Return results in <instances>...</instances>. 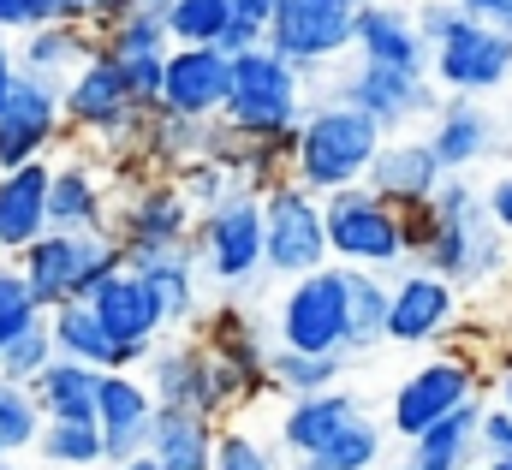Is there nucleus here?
Masks as SVG:
<instances>
[{
  "label": "nucleus",
  "mask_w": 512,
  "mask_h": 470,
  "mask_svg": "<svg viewBox=\"0 0 512 470\" xmlns=\"http://www.w3.org/2000/svg\"><path fill=\"white\" fill-rule=\"evenodd\" d=\"M280 346L340 352L346 346V268H310L280 304Z\"/></svg>",
  "instance_id": "9"
},
{
  "label": "nucleus",
  "mask_w": 512,
  "mask_h": 470,
  "mask_svg": "<svg viewBox=\"0 0 512 470\" xmlns=\"http://www.w3.org/2000/svg\"><path fill=\"white\" fill-rule=\"evenodd\" d=\"M382 316H387V286L376 274H364L358 262H346V346L364 352L382 340Z\"/></svg>",
  "instance_id": "31"
},
{
  "label": "nucleus",
  "mask_w": 512,
  "mask_h": 470,
  "mask_svg": "<svg viewBox=\"0 0 512 470\" xmlns=\"http://www.w3.org/2000/svg\"><path fill=\"white\" fill-rule=\"evenodd\" d=\"M262 42L292 66V72H310L334 54L352 48V6H328V0H274L268 24H262Z\"/></svg>",
  "instance_id": "6"
},
{
  "label": "nucleus",
  "mask_w": 512,
  "mask_h": 470,
  "mask_svg": "<svg viewBox=\"0 0 512 470\" xmlns=\"http://www.w3.org/2000/svg\"><path fill=\"white\" fill-rule=\"evenodd\" d=\"M48 357H54L48 322H36V328H24L18 340H6V346H0V375H6V381H30Z\"/></svg>",
  "instance_id": "38"
},
{
  "label": "nucleus",
  "mask_w": 512,
  "mask_h": 470,
  "mask_svg": "<svg viewBox=\"0 0 512 470\" xmlns=\"http://www.w3.org/2000/svg\"><path fill=\"white\" fill-rule=\"evenodd\" d=\"M328 6H358V0H328Z\"/></svg>",
  "instance_id": "55"
},
{
  "label": "nucleus",
  "mask_w": 512,
  "mask_h": 470,
  "mask_svg": "<svg viewBox=\"0 0 512 470\" xmlns=\"http://www.w3.org/2000/svg\"><path fill=\"white\" fill-rule=\"evenodd\" d=\"M66 114L78 119V125H90V131H126L131 119H137V102H131L126 78H120V66L108 60V54H96V60H84L78 66V84L66 90Z\"/></svg>",
  "instance_id": "20"
},
{
  "label": "nucleus",
  "mask_w": 512,
  "mask_h": 470,
  "mask_svg": "<svg viewBox=\"0 0 512 470\" xmlns=\"http://www.w3.org/2000/svg\"><path fill=\"white\" fill-rule=\"evenodd\" d=\"M84 304L96 310V322H102V334L114 340V346H126V352H149V340H155V328H161V316H155V298H149V286L131 274L126 262H114L90 292H84Z\"/></svg>",
  "instance_id": "12"
},
{
  "label": "nucleus",
  "mask_w": 512,
  "mask_h": 470,
  "mask_svg": "<svg viewBox=\"0 0 512 470\" xmlns=\"http://www.w3.org/2000/svg\"><path fill=\"white\" fill-rule=\"evenodd\" d=\"M54 18H66V24H90V0H42V24H54Z\"/></svg>",
  "instance_id": "45"
},
{
  "label": "nucleus",
  "mask_w": 512,
  "mask_h": 470,
  "mask_svg": "<svg viewBox=\"0 0 512 470\" xmlns=\"http://www.w3.org/2000/svg\"><path fill=\"white\" fill-rule=\"evenodd\" d=\"M167 36L173 42H221V30L233 24L227 0H167Z\"/></svg>",
  "instance_id": "35"
},
{
  "label": "nucleus",
  "mask_w": 512,
  "mask_h": 470,
  "mask_svg": "<svg viewBox=\"0 0 512 470\" xmlns=\"http://www.w3.org/2000/svg\"><path fill=\"white\" fill-rule=\"evenodd\" d=\"M185 221H191V203L179 191H149L137 197L126 215V244L143 238V244H179L185 238Z\"/></svg>",
  "instance_id": "33"
},
{
  "label": "nucleus",
  "mask_w": 512,
  "mask_h": 470,
  "mask_svg": "<svg viewBox=\"0 0 512 470\" xmlns=\"http://www.w3.org/2000/svg\"><path fill=\"white\" fill-rule=\"evenodd\" d=\"M489 137H495L489 114H483L471 96H453V102L441 108V119H435L429 149H435V161H441V173H447V167H471L477 155H489Z\"/></svg>",
  "instance_id": "27"
},
{
  "label": "nucleus",
  "mask_w": 512,
  "mask_h": 470,
  "mask_svg": "<svg viewBox=\"0 0 512 470\" xmlns=\"http://www.w3.org/2000/svg\"><path fill=\"white\" fill-rule=\"evenodd\" d=\"M96 375H102V369L54 352L24 387H30L36 411H48V417H90V423H96Z\"/></svg>",
  "instance_id": "26"
},
{
  "label": "nucleus",
  "mask_w": 512,
  "mask_h": 470,
  "mask_svg": "<svg viewBox=\"0 0 512 470\" xmlns=\"http://www.w3.org/2000/svg\"><path fill=\"white\" fill-rule=\"evenodd\" d=\"M36 322H42V310H36V298H30V286H24V274H18V268H0V346L18 340V334L36 328Z\"/></svg>",
  "instance_id": "37"
},
{
  "label": "nucleus",
  "mask_w": 512,
  "mask_h": 470,
  "mask_svg": "<svg viewBox=\"0 0 512 470\" xmlns=\"http://www.w3.org/2000/svg\"><path fill=\"white\" fill-rule=\"evenodd\" d=\"M48 227H66V233L102 227V197H96V185H90L84 167L48 173Z\"/></svg>",
  "instance_id": "30"
},
{
  "label": "nucleus",
  "mask_w": 512,
  "mask_h": 470,
  "mask_svg": "<svg viewBox=\"0 0 512 470\" xmlns=\"http://www.w3.org/2000/svg\"><path fill=\"white\" fill-rule=\"evenodd\" d=\"M227 6H233V18H245V24H256V30H262L268 12H274V0H227Z\"/></svg>",
  "instance_id": "47"
},
{
  "label": "nucleus",
  "mask_w": 512,
  "mask_h": 470,
  "mask_svg": "<svg viewBox=\"0 0 512 470\" xmlns=\"http://www.w3.org/2000/svg\"><path fill=\"white\" fill-rule=\"evenodd\" d=\"M149 357V399H161V405H191V411H203L209 417V405H203V352H143Z\"/></svg>",
  "instance_id": "29"
},
{
  "label": "nucleus",
  "mask_w": 512,
  "mask_h": 470,
  "mask_svg": "<svg viewBox=\"0 0 512 470\" xmlns=\"http://www.w3.org/2000/svg\"><path fill=\"white\" fill-rule=\"evenodd\" d=\"M161 114L179 119H215L227 102V54L215 42H179L161 60Z\"/></svg>",
  "instance_id": "11"
},
{
  "label": "nucleus",
  "mask_w": 512,
  "mask_h": 470,
  "mask_svg": "<svg viewBox=\"0 0 512 470\" xmlns=\"http://www.w3.org/2000/svg\"><path fill=\"white\" fill-rule=\"evenodd\" d=\"M262 375L280 393H322V387L340 381V352H292V346H280V352L262 357Z\"/></svg>",
  "instance_id": "32"
},
{
  "label": "nucleus",
  "mask_w": 512,
  "mask_h": 470,
  "mask_svg": "<svg viewBox=\"0 0 512 470\" xmlns=\"http://www.w3.org/2000/svg\"><path fill=\"white\" fill-rule=\"evenodd\" d=\"M36 233H48V167L18 161L0 173V250H24Z\"/></svg>",
  "instance_id": "21"
},
{
  "label": "nucleus",
  "mask_w": 512,
  "mask_h": 470,
  "mask_svg": "<svg viewBox=\"0 0 512 470\" xmlns=\"http://www.w3.org/2000/svg\"><path fill=\"white\" fill-rule=\"evenodd\" d=\"M477 447L489 453V459H512V411H483L477 417Z\"/></svg>",
  "instance_id": "43"
},
{
  "label": "nucleus",
  "mask_w": 512,
  "mask_h": 470,
  "mask_svg": "<svg viewBox=\"0 0 512 470\" xmlns=\"http://www.w3.org/2000/svg\"><path fill=\"white\" fill-rule=\"evenodd\" d=\"M328 256L322 203L304 185H280L262 197V268L274 274H310Z\"/></svg>",
  "instance_id": "8"
},
{
  "label": "nucleus",
  "mask_w": 512,
  "mask_h": 470,
  "mask_svg": "<svg viewBox=\"0 0 512 470\" xmlns=\"http://www.w3.org/2000/svg\"><path fill=\"white\" fill-rule=\"evenodd\" d=\"M12 72H18V60L6 54V30H0V102H6V90H12Z\"/></svg>",
  "instance_id": "49"
},
{
  "label": "nucleus",
  "mask_w": 512,
  "mask_h": 470,
  "mask_svg": "<svg viewBox=\"0 0 512 470\" xmlns=\"http://www.w3.org/2000/svg\"><path fill=\"white\" fill-rule=\"evenodd\" d=\"M179 197L185 203H221L227 197V161H191L185 167V179H179Z\"/></svg>",
  "instance_id": "40"
},
{
  "label": "nucleus",
  "mask_w": 512,
  "mask_h": 470,
  "mask_svg": "<svg viewBox=\"0 0 512 470\" xmlns=\"http://www.w3.org/2000/svg\"><path fill=\"white\" fill-rule=\"evenodd\" d=\"M483 470H512V459H489V465H483Z\"/></svg>",
  "instance_id": "53"
},
{
  "label": "nucleus",
  "mask_w": 512,
  "mask_h": 470,
  "mask_svg": "<svg viewBox=\"0 0 512 470\" xmlns=\"http://www.w3.org/2000/svg\"><path fill=\"white\" fill-rule=\"evenodd\" d=\"M114 470H155V459L149 453H131V459H114Z\"/></svg>",
  "instance_id": "50"
},
{
  "label": "nucleus",
  "mask_w": 512,
  "mask_h": 470,
  "mask_svg": "<svg viewBox=\"0 0 512 470\" xmlns=\"http://www.w3.org/2000/svg\"><path fill=\"white\" fill-rule=\"evenodd\" d=\"M477 393L465 405H453L447 417H435L429 429L411 435V453H405V470H465L471 465V447H477Z\"/></svg>",
  "instance_id": "24"
},
{
  "label": "nucleus",
  "mask_w": 512,
  "mask_h": 470,
  "mask_svg": "<svg viewBox=\"0 0 512 470\" xmlns=\"http://www.w3.org/2000/svg\"><path fill=\"white\" fill-rule=\"evenodd\" d=\"M102 54V42L84 30V24H66V18H54V24H30V42H24V66L30 72H78L84 60H96Z\"/></svg>",
  "instance_id": "28"
},
{
  "label": "nucleus",
  "mask_w": 512,
  "mask_h": 470,
  "mask_svg": "<svg viewBox=\"0 0 512 470\" xmlns=\"http://www.w3.org/2000/svg\"><path fill=\"white\" fill-rule=\"evenodd\" d=\"M322 233H328V250L340 262H358V268H393L399 256H411L405 215H393L376 191H358V185H334L328 191Z\"/></svg>",
  "instance_id": "5"
},
{
  "label": "nucleus",
  "mask_w": 512,
  "mask_h": 470,
  "mask_svg": "<svg viewBox=\"0 0 512 470\" xmlns=\"http://www.w3.org/2000/svg\"><path fill=\"white\" fill-rule=\"evenodd\" d=\"M221 114L239 137L292 131V119H298V72L268 42L227 54V102H221Z\"/></svg>",
  "instance_id": "3"
},
{
  "label": "nucleus",
  "mask_w": 512,
  "mask_h": 470,
  "mask_svg": "<svg viewBox=\"0 0 512 470\" xmlns=\"http://www.w3.org/2000/svg\"><path fill=\"white\" fill-rule=\"evenodd\" d=\"M54 125H60V84L48 72L18 66L6 102H0V173L18 161H36V149L54 137Z\"/></svg>",
  "instance_id": "10"
},
{
  "label": "nucleus",
  "mask_w": 512,
  "mask_h": 470,
  "mask_svg": "<svg viewBox=\"0 0 512 470\" xmlns=\"http://www.w3.org/2000/svg\"><path fill=\"white\" fill-rule=\"evenodd\" d=\"M143 453L155 459V470H209V459H215V429L191 405H155L149 411Z\"/></svg>",
  "instance_id": "18"
},
{
  "label": "nucleus",
  "mask_w": 512,
  "mask_h": 470,
  "mask_svg": "<svg viewBox=\"0 0 512 470\" xmlns=\"http://www.w3.org/2000/svg\"><path fill=\"white\" fill-rule=\"evenodd\" d=\"M364 411V399L358 393H298L292 399V411H286V423H280V441L298 453V459H316L352 417Z\"/></svg>",
  "instance_id": "23"
},
{
  "label": "nucleus",
  "mask_w": 512,
  "mask_h": 470,
  "mask_svg": "<svg viewBox=\"0 0 512 470\" xmlns=\"http://www.w3.org/2000/svg\"><path fill=\"white\" fill-rule=\"evenodd\" d=\"M405 238L423 244V256L441 280H483L489 268L507 262V244L495 238V215L459 179L435 185L417 203V221H405Z\"/></svg>",
  "instance_id": "1"
},
{
  "label": "nucleus",
  "mask_w": 512,
  "mask_h": 470,
  "mask_svg": "<svg viewBox=\"0 0 512 470\" xmlns=\"http://www.w3.org/2000/svg\"><path fill=\"white\" fill-rule=\"evenodd\" d=\"M346 102L358 114H370L376 125H399V119H417L435 108V90L423 72L411 66H382V60H364L352 78H346Z\"/></svg>",
  "instance_id": "16"
},
{
  "label": "nucleus",
  "mask_w": 512,
  "mask_h": 470,
  "mask_svg": "<svg viewBox=\"0 0 512 470\" xmlns=\"http://www.w3.org/2000/svg\"><path fill=\"white\" fill-rule=\"evenodd\" d=\"M501 399H507V411H512V369H507V381H501Z\"/></svg>",
  "instance_id": "52"
},
{
  "label": "nucleus",
  "mask_w": 512,
  "mask_h": 470,
  "mask_svg": "<svg viewBox=\"0 0 512 470\" xmlns=\"http://www.w3.org/2000/svg\"><path fill=\"white\" fill-rule=\"evenodd\" d=\"M0 470H18V465H6V459H0Z\"/></svg>",
  "instance_id": "56"
},
{
  "label": "nucleus",
  "mask_w": 512,
  "mask_h": 470,
  "mask_svg": "<svg viewBox=\"0 0 512 470\" xmlns=\"http://www.w3.org/2000/svg\"><path fill=\"white\" fill-rule=\"evenodd\" d=\"M108 60L120 66V78H126V90H131L137 108L161 96V60H167V54H108Z\"/></svg>",
  "instance_id": "39"
},
{
  "label": "nucleus",
  "mask_w": 512,
  "mask_h": 470,
  "mask_svg": "<svg viewBox=\"0 0 512 470\" xmlns=\"http://www.w3.org/2000/svg\"><path fill=\"white\" fill-rule=\"evenodd\" d=\"M453 6H465V12H477V18H501L512 0H453Z\"/></svg>",
  "instance_id": "48"
},
{
  "label": "nucleus",
  "mask_w": 512,
  "mask_h": 470,
  "mask_svg": "<svg viewBox=\"0 0 512 470\" xmlns=\"http://www.w3.org/2000/svg\"><path fill=\"white\" fill-rule=\"evenodd\" d=\"M48 340H54V352H60V357H78V363H90V369H120V363H137V352L114 346V340L102 334V322H96V310H90L84 298H72V304H54V310H48Z\"/></svg>",
  "instance_id": "25"
},
{
  "label": "nucleus",
  "mask_w": 512,
  "mask_h": 470,
  "mask_svg": "<svg viewBox=\"0 0 512 470\" xmlns=\"http://www.w3.org/2000/svg\"><path fill=\"white\" fill-rule=\"evenodd\" d=\"M42 24V0H0V30H30Z\"/></svg>",
  "instance_id": "44"
},
{
  "label": "nucleus",
  "mask_w": 512,
  "mask_h": 470,
  "mask_svg": "<svg viewBox=\"0 0 512 470\" xmlns=\"http://www.w3.org/2000/svg\"><path fill=\"white\" fill-rule=\"evenodd\" d=\"M42 453L54 465H102V429L90 417H48Z\"/></svg>",
  "instance_id": "34"
},
{
  "label": "nucleus",
  "mask_w": 512,
  "mask_h": 470,
  "mask_svg": "<svg viewBox=\"0 0 512 470\" xmlns=\"http://www.w3.org/2000/svg\"><path fill=\"white\" fill-rule=\"evenodd\" d=\"M352 42H358L364 60H382V66H411V72L429 66V48L417 42L411 12L393 6V0H364V6H352Z\"/></svg>",
  "instance_id": "19"
},
{
  "label": "nucleus",
  "mask_w": 512,
  "mask_h": 470,
  "mask_svg": "<svg viewBox=\"0 0 512 470\" xmlns=\"http://www.w3.org/2000/svg\"><path fill=\"white\" fill-rule=\"evenodd\" d=\"M459 18H465V6H453V0H429V6H417V12H411V24H417V42H423V48H435Z\"/></svg>",
  "instance_id": "42"
},
{
  "label": "nucleus",
  "mask_w": 512,
  "mask_h": 470,
  "mask_svg": "<svg viewBox=\"0 0 512 470\" xmlns=\"http://www.w3.org/2000/svg\"><path fill=\"white\" fill-rule=\"evenodd\" d=\"M209 470H274V459L256 447L251 435H215V459Z\"/></svg>",
  "instance_id": "41"
},
{
  "label": "nucleus",
  "mask_w": 512,
  "mask_h": 470,
  "mask_svg": "<svg viewBox=\"0 0 512 470\" xmlns=\"http://www.w3.org/2000/svg\"><path fill=\"white\" fill-rule=\"evenodd\" d=\"M459 298H453V280L441 274H411L387 292V316H382V340L393 346H429L447 322H453Z\"/></svg>",
  "instance_id": "15"
},
{
  "label": "nucleus",
  "mask_w": 512,
  "mask_h": 470,
  "mask_svg": "<svg viewBox=\"0 0 512 470\" xmlns=\"http://www.w3.org/2000/svg\"><path fill=\"white\" fill-rule=\"evenodd\" d=\"M358 6H364V0H358Z\"/></svg>",
  "instance_id": "57"
},
{
  "label": "nucleus",
  "mask_w": 512,
  "mask_h": 470,
  "mask_svg": "<svg viewBox=\"0 0 512 470\" xmlns=\"http://www.w3.org/2000/svg\"><path fill=\"white\" fill-rule=\"evenodd\" d=\"M370 191L382 197V203H405V209H417L435 185H441V161H435V149L429 143H393V149H382L376 143V155H370Z\"/></svg>",
  "instance_id": "22"
},
{
  "label": "nucleus",
  "mask_w": 512,
  "mask_h": 470,
  "mask_svg": "<svg viewBox=\"0 0 512 470\" xmlns=\"http://www.w3.org/2000/svg\"><path fill=\"white\" fill-rule=\"evenodd\" d=\"M477 393V375H471V363L465 357H435V363H423L399 393H393V429L411 441L417 429H429L435 417H447L453 405H465Z\"/></svg>",
  "instance_id": "13"
},
{
  "label": "nucleus",
  "mask_w": 512,
  "mask_h": 470,
  "mask_svg": "<svg viewBox=\"0 0 512 470\" xmlns=\"http://www.w3.org/2000/svg\"><path fill=\"white\" fill-rule=\"evenodd\" d=\"M298 470H328V465H316V459H298Z\"/></svg>",
  "instance_id": "54"
},
{
  "label": "nucleus",
  "mask_w": 512,
  "mask_h": 470,
  "mask_svg": "<svg viewBox=\"0 0 512 470\" xmlns=\"http://www.w3.org/2000/svg\"><path fill=\"white\" fill-rule=\"evenodd\" d=\"M203 256L215 268V280H251L262 268V203L256 197H221L203 221Z\"/></svg>",
  "instance_id": "14"
},
{
  "label": "nucleus",
  "mask_w": 512,
  "mask_h": 470,
  "mask_svg": "<svg viewBox=\"0 0 512 470\" xmlns=\"http://www.w3.org/2000/svg\"><path fill=\"white\" fill-rule=\"evenodd\" d=\"M382 143V125L358 114L352 102L316 108L304 119V131L292 137V173L304 179V191H334V185H358L370 155Z\"/></svg>",
  "instance_id": "2"
},
{
  "label": "nucleus",
  "mask_w": 512,
  "mask_h": 470,
  "mask_svg": "<svg viewBox=\"0 0 512 470\" xmlns=\"http://www.w3.org/2000/svg\"><path fill=\"white\" fill-rule=\"evenodd\" d=\"M376 459H382V429H376L364 411H358V417H352L322 453H316V465H328V470H370Z\"/></svg>",
  "instance_id": "36"
},
{
  "label": "nucleus",
  "mask_w": 512,
  "mask_h": 470,
  "mask_svg": "<svg viewBox=\"0 0 512 470\" xmlns=\"http://www.w3.org/2000/svg\"><path fill=\"white\" fill-rule=\"evenodd\" d=\"M429 66H435V78H441L447 90H459V96L495 90V84L512 78V36L501 30V24L465 12V18L429 48Z\"/></svg>",
  "instance_id": "7"
},
{
  "label": "nucleus",
  "mask_w": 512,
  "mask_h": 470,
  "mask_svg": "<svg viewBox=\"0 0 512 470\" xmlns=\"http://www.w3.org/2000/svg\"><path fill=\"white\" fill-rule=\"evenodd\" d=\"M114 6H120V0H90V18H108Z\"/></svg>",
  "instance_id": "51"
},
{
  "label": "nucleus",
  "mask_w": 512,
  "mask_h": 470,
  "mask_svg": "<svg viewBox=\"0 0 512 470\" xmlns=\"http://www.w3.org/2000/svg\"><path fill=\"white\" fill-rule=\"evenodd\" d=\"M120 262V250H114V238H102L96 227H84V233H66V227H48V233H36L24 244V286H30V298H36V310H54V304H72V298H84L108 268Z\"/></svg>",
  "instance_id": "4"
},
{
  "label": "nucleus",
  "mask_w": 512,
  "mask_h": 470,
  "mask_svg": "<svg viewBox=\"0 0 512 470\" xmlns=\"http://www.w3.org/2000/svg\"><path fill=\"white\" fill-rule=\"evenodd\" d=\"M149 387H137L120 369H102L96 375V429H102V459H131L143 453V435H149Z\"/></svg>",
  "instance_id": "17"
},
{
  "label": "nucleus",
  "mask_w": 512,
  "mask_h": 470,
  "mask_svg": "<svg viewBox=\"0 0 512 470\" xmlns=\"http://www.w3.org/2000/svg\"><path fill=\"white\" fill-rule=\"evenodd\" d=\"M483 209L495 215V227H507V233H512V179H501V185L483 197Z\"/></svg>",
  "instance_id": "46"
}]
</instances>
